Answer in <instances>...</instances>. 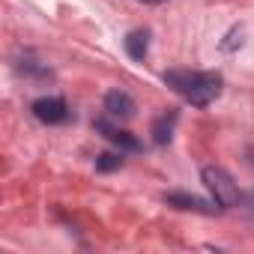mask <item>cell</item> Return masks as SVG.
<instances>
[{
	"label": "cell",
	"instance_id": "obj_8",
	"mask_svg": "<svg viewBox=\"0 0 254 254\" xmlns=\"http://www.w3.org/2000/svg\"><path fill=\"white\" fill-rule=\"evenodd\" d=\"M174 126H177V114H162V117L153 123V141H156L159 147L171 144V138H174Z\"/></svg>",
	"mask_w": 254,
	"mask_h": 254
},
{
	"label": "cell",
	"instance_id": "obj_3",
	"mask_svg": "<svg viewBox=\"0 0 254 254\" xmlns=\"http://www.w3.org/2000/svg\"><path fill=\"white\" fill-rule=\"evenodd\" d=\"M33 117L39 123H45V126H57V123H63L69 117V108H66V102L60 96H42V99L33 102Z\"/></svg>",
	"mask_w": 254,
	"mask_h": 254
},
{
	"label": "cell",
	"instance_id": "obj_6",
	"mask_svg": "<svg viewBox=\"0 0 254 254\" xmlns=\"http://www.w3.org/2000/svg\"><path fill=\"white\" fill-rule=\"evenodd\" d=\"M165 200L171 206H177V209H194V212H212L215 209L212 203H206V200H200L194 194H183V191H171V194H165Z\"/></svg>",
	"mask_w": 254,
	"mask_h": 254
},
{
	"label": "cell",
	"instance_id": "obj_5",
	"mask_svg": "<svg viewBox=\"0 0 254 254\" xmlns=\"http://www.w3.org/2000/svg\"><path fill=\"white\" fill-rule=\"evenodd\" d=\"M96 132H102L111 144H117L120 150H129V153H138L141 150V141L132 135V132H126L120 129V126H111L108 120H96Z\"/></svg>",
	"mask_w": 254,
	"mask_h": 254
},
{
	"label": "cell",
	"instance_id": "obj_10",
	"mask_svg": "<svg viewBox=\"0 0 254 254\" xmlns=\"http://www.w3.org/2000/svg\"><path fill=\"white\" fill-rule=\"evenodd\" d=\"M236 42L242 45V30H230V33H227V42H221V48L230 51V48H236Z\"/></svg>",
	"mask_w": 254,
	"mask_h": 254
},
{
	"label": "cell",
	"instance_id": "obj_11",
	"mask_svg": "<svg viewBox=\"0 0 254 254\" xmlns=\"http://www.w3.org/2000/svg\"><path fill=\"white\" fill-rule=\"evenodd\" d=\"M141 3H150V6H159V3H165V0H141Z\"/></svg>",
	"mask_w": 254,
	"mask_h": 254
},
{
	"label": "cell",
	"instance_id": "obj_1",
	"mask_svg": "<svg viewBox=\"0 0 254 254\" xmlns=\"http://www.w3.org/2000/svg\"><path fill=\"white\" fill-rule=\"evenodd\" d=\"M165 81L197 108L212 105L221 93V75L218 72H165Z\"/></svg>",
	"mask_w": 254,
	"mask_h": 254
},
{
	"label": "cell",
	"instance_id": "obj_7",
	"mask_svg": "<svg viewBox=\"0 0 254 254\" xmlns=\"http://www.w3.org/2000/svg\"><path fill=\"white\" fill-rule=\"evenodd\" d=\"M150 51V30H132L126 36V54L132 60H144Z\"/></svg>",
	"mask_w": 254,
	"mask_h": 254
},
{
	"label": "cell",
	"instance_id": "obj_9",
	"mask_svg": "<svg viewBox=\"0 0 254 254\" xmlns=\"http://www.w3.org/2000/svg\"><path fill=\"white\" fill-rule=\"evenodd\" d=\"M123 168V153L117 156V153H102L99 159H96V171H102V174H111V171H120Z\"/></svg>",
	"mask_w": 254,
	"mask_h": 254
},
{
	"label": "cell",
	"instance_id": "obj_2",
	"mask_svg": "<svg viewBox=\"0 0 254 254\" xmlns=\"http://www.w3.org/2000/svg\"><path fill=\"white\" fill-rule=\"evenodd\" d=\"M203 183H206V189L212 191V197H215V203L218 206H236L239 203V189H236V183H233V177L224 171V168H218V165H209V168H203Z\"/></svg>",
	"mask_w": 254,
	"mask_h": 254
},
{
	"label": "cell",
	"instance_id": "obj_4",
	"mask_svg": "<svg viewBox=\"0 0 254 254\" xmlns=\"http://www.w3.org/2000/svg\"><path fill=\"white\" fill-rule=\"evenodd\" d=\"M105 111L114 120H132L135 111H138V105H135V99L126 93V90H111L105 96Z\"/></svg>",
	"mask_w": 254,
	"mask_h": 254
}]
</instances>
